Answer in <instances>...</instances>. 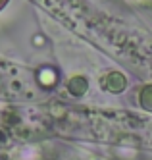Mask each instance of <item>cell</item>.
Listing matches in <instances>:
<instances>
[{
  "label": "cell",
  "instance_id": "obj_1",
  "mask_svg": "<svg viewBox=\"0 0 152 160\" xmlns=\"http://www.w3.org/2000/svg\"><path fill=\"white\" fill-rule=\"evenodd\" d=\"M102 85L108 91H112V93H120V91L125 87V77L121 73H110V75H106L102 79Z\"/></svg>",
  "mask_w": 152,
  "mask_h": 160
},
{
  "label": "cell",
  "instance_id": "obj_2",
  "mask_svg": "<svg viewBox=\"0 0 152 160\" xmlns=\"http://www.w3.org/2000/svg\"><path fill=\"white\" fill-rule=\"evenodd\" d=\"M69 89H71L73 95H83L85 89H87V81L83 77H75V79H71V83H69Z\"/></svg>",
  "mask_w": 152,
  "mask_h": 160
},
{
  "label": "cell",
  "instance_id": "obj_3",
  "mask_svg": "<svg viewBox=\"0 0 152 160\" xmlns=\"http://www.w3.org/2000/svg\"><path fill=\"white\" fill-rule=\"evenodd\" d=\"M145 93H146V95H150V98H148V97H141V102H143V106H145V108L152 110V87L145 89Z\"/></svg>",
  "mask_w": 152,
  "mask_h": 160
},
{
  "label": "cell",
  "instance_id": "obj_4",
  "mask_svg": "<svg viewBox=\"0 0 152 160\" xmlns=\"http://www.w3.org/2000/svg\"><path fill=\"white\" fill-rule=\"evenodd\" d=\"M6 2H8V0H0V8H2V6H4Z\"/></svg>",
  "mask_w": 152,
  "mask_h": 160
}]
</instances>
